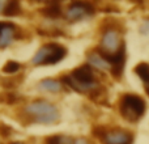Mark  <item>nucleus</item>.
Masks as SVG:
<instances>
[{
  "label": "nucleus",
  "mask_w": 149,
  "mask_h": 144,
  "mask_svg": "<svg viewBox=\"0 0 149 144\" xmlns=\"http://www.w3.org/2000/svg\"><path fill=\"white\" fill-rule=\"evenodd\" d=\"M60 82L70 87L71 89L80 93H88L89 94L95 87V77L93 73V70L89 64H82L80 67L74 68L67 76H63Z\"/></svg>",
  "instance_id": "nucleus-1"
},
{
  "label": "nucleus",
  "mask_w": 149,
  "mask_h": 144,
  "mask_svg": "<svg viewBox=\"0 0 149 144\" xmlns=\"http://www.w3.org/2000/svg\"><path fill=\"white\" fill-rule=\"evenodd\" d=\"M25 113L31 121L42 124H51L59 119V113L55 105L46 100H36L25 106Z\"/></svg>",
  "instance_id": "nucleus-2"
},
{
  "label": "nucleus",
  "mask_w": 149,
  "mask_h": 144,
  "mask_svg": "<svg viewBox=\"0 0 149 144\" xmlns=\"http://www.w3.org/2000/svg\"><path fill=\"white\" fill-rule=\"evenodd\" d=\"M145 110H147V103L140 96L126 93L119 98V113L127 122L135 123L140 121L145 114Z\"/></svg>",
  "instance_id": "nucleus-3"
},
{
  "label": "nucleus",
  "mask_w": 149,
  "mask_h": 144,
  "mask_svg": "<svg viewBox=\"0 0 149 144\" xmlns=\"http://www.w3.org/2000/svg\"><path fill=\"white\" fill-rule=\"evenodd\" d=\"M67 55V49L59 43H46L36 52L31 63L36 66H52L59 63Z\"/></svg>",
  "instance_id": "nucleus-4"
},
{
  "label": "nucleus",
  "mask_w": 149,
  "mask_h": 144,
  "mask_svg": "<svg viewBox=\"0 0 149 144\" xmlns=\"http://www.w3.org/2000/svg\"><path fill=\"white\" fill-rule=\"evenodd\" d=\"M92 134L102 144H132L134 135L130 131L120 129L107 130L103 126H94Z\"/></svg>",
  "instance_id": "nucleus-5"
},
{
  "label": "nucleus",
  "mask_w": 149,
  "mask_h": 144,
  "mask_svg": "<svg viewBox=\"0 0 149 144\" xmlns=\"http://www.w3.org/2000/svg\"><path fill=\"white\" fill-rule=\"evenodd\" d=\"M97 52L109 63L111 75H113L116 80L122 79V75H123V70H124V64H126V46H124V42H122L119 50L113 55L103 54V52H101L100 50H97Z\"/></svg>",
  "instance_id": "nucleus-6"
},
{
  "label": "nucleus",
  "mask_w": 149,
  "mask_h": 144,
  "mask_svg": "<svg viewBox=\"0 0 149 144\" xmlns=\"http://www.w3.org/2000/svg\"><path fill=\"white\" fill-rule=\"evenodd\" d=\"M120 45H122V42H120V38H119L118 29H115L114 26H109V28H106L103 30L101 45L97 50H100L103 54L113 55L119 50Z\"/></svg>",
  "instance_id": "nucleus-7"
},
{
  "label": "nucleus",
  "mask_w": 149,
  "mask_h": 144,
  "mask_svg": "<svg viewBox=\"0 0 149 144\" xmlns=\"http://www.w3.org/2000/svg\"><path fill=\"white\" fill-rule=\"evenodd\" d=\"M95 12L93 4L89 3H84V1H73L72 4L68 7L67 9V18L70 21H80L85 17L93 16Z\"/></svg>",
  "instance_id": "nucleus-8"
},
{
  "label": "nucleus",
  "mask_w": 149,
  "mask_h": 144,
  "mask_svg": "<svg viewBox=\"0 0 149 144\" xmlns=\"http://www.w3.org/2000/svg\"><path fill=\"white\" fill-rule=\"evenodd\" d=\"M17 28L12 22H0V47H5L16 38Z\"/></svg>",
  "instance_id": "nucleus-9"
},
{
  "label": "nucleus",
  "mask_w": 149,
  "mask_h": 144,
  "mask_svg": "<svg viewBox=\"0 0 149 144\" xmlns=\"http://www.w3.org/2000/svg\"><path fill=\"white\" fill-rule=\"evenodd\" d=\"M38 88L41 90L56 93V92H60V90L63 89V84L60 81H58V80H54V79H43L39 81Z\"/></svg>",
  "instance_id": "nucleus-10"
},
{
  "label": "nucleus",
  "mask_w": 149,
  "mask_h": 144,
  "mask_svg": "<svg viewBox=\"0 0 149 144\" xmlns=\"http://www.w3.org/2000/svg\"><path fill=\"white\" fill-rule=\"evenodd\" d=\"M39 12L49 18H58L62 16V9H60V4L56 1H49V4L45 8H42Z\"/></svg>",
  "instance_id": "nucleus-11"
},
{
  "label": "nucleus",
  "mask_w": 149,
  "mask_h": 144,
  "mask_svg": "<svg viewBox=\"0 0 149 144\" xmlns=\"http://www.w3.org/2000/svg\"><path fill=\"white\" fill-rule=\"evenodd\" d=\"M88 62H89L90 66H94V67L100 68V70H109L110 68L109 63L98 54L97 50H93V51H90L88 54Z\"/></svg>",
  "instance_id": "nucleus-12"
},
{
  "label": "nucleus",
  "mask_w": 149,
  "mask_h": 144,
  "mask_svg": "<svg viewBox=\"0 0 149 144\" xmlns=\"http://www.w3.org/2000/svg\"><path fill=\"white\" fill-rule=\"evenodd\" d=\"M134 72L145 82L147 85H149V63L141 62L134 68Z\"/></svg>",
  "instance_id": "nucleus-13"
},
{
  "label": "nucleus",
  "mask_w": 149,
  "mask_h": 144,
  "mask_svg": "<svg viewBox=\"0 0 149 144\" xmlns=\"http://www.w3.org/2000/svg\"><path fill=\"white\" fill-rule=\"evenodd\" d=\"M21 13V5L18 1H8L4 5V9H3V15L4 16H17Z\"/></svg>",
  "instance_id": "nucleus-14"
},
{
  "label": "nucleus",
  "mask_w": 149,
  "mask_h": 144,
  "mask_svg": "<svg viewBox=\"0 0 149 144\" xmlns=\"http://www.w3.org/2000/svg\"><path fill=\"white\" fill-rule=\"evenodd\" d=\"M46 144H73L74 140L70 136H65V135H51V136H47L45 140Z\"/></svg>",
  "instance_id": "nucleus-15"
},
{
  "label": "nucleus",
  "mask_w": 149,
  "mask_h": 144,
  "mask_svg": "<svg viewBox=\"0 0 149 144\" xmlns=\"http://www.w3.org/2000/svg\"><path fill=\"white\" fill-rule=\"evenodd\" d=\"M21 64L18 62H15V60H8L7 63L3 67V72L4 73H16L17 71H20Z\"/></svg>",
  "instance_id": "nucleus-16"
},
{
  "label": "nucleus",
  "mask_w": 149,
  "mask_h": 144,
  "mask_svg": "<svg viewBox=\"0 0 149 144\" xmlns=\"http://www.w3.org/2000/svg\"><path fill=\"white\" fill-rule=\"evenodd\" d=\"M3 98H0V101L3 102H7V103H15L17 101H20V96L15 94V93H5V94H1Z\"/></svg>",
  "instance_id": "nucleus-17"
},
{
  "label": "nucleus",
  "mask_w": 149,
  "mask_h": 144,
  "mask_svg": "<svg viewBox=\"0 0 149 144\" xmlns=\"http://www.w3.org/2000/svg\"><path fill=\"white\" fill-rule=\"evenodd\" d=\"M140 33L144 34V36H148L149 34V18H147V20L143 21V24L140 25Z\"/></svg>",
  "instance_id": "nucleus-18"
},
{
  "label": "nucleus",
  "mask_w": 149,
  "mask_h": 144,
  "mask_svg": "<svg viewBox=\"0 0 149 144\" xmlns=\"http://www.w3.org/2000/svg\"><path fill=\"white\" fill-rule=\"evenodd\" d=\"M0 134L7 138L12 134V129H10L9 126H7V124H0Z\"/></svg>",
  "instance_id": "nucleus-19"
},
{
  "label": "nucleus",
  "mask_w": 149,
  "mask_h": 144,
  "mask_svg": "<svg viewBox=\"0 0 149 144\" xmlns=\"http://www.w3.org/2000/svg\"><path fill=\"white\" fill-rule=\"evenodd\" d=\"M73 144H88V142L85 139H77V140H74Z\"/></svg>",
  "instance_id": "nucleus-20"
},
{
  "label": "nucleus",
  "mask_w": 149,
  "mask_h": 144,
  "mask_svg": "<svg viewBox=\"0 0 149 144\" xmlns=\"http://www.w3.org/2000/svg\"><path fill=\"white\" fill-rule=\"evenodd\" d=\"M4 5H5V1H0V12H3V9H4Z\"/></svg>",
  "instance_id": "nucleus-21"
},
{
  "label": "nucleus",
  "mask_w": 149,
  "mask_h": 144,
  "mask_svg": "<svg viewBox=\"0 0 149 144\" xmlns=\"http://www.w3.org/2000/svg\"><path fill=\"white\" fill-rule=\"evenodd\" d=\"M145 92H147V94L149 96V85H147V87H145Z\"/></svg>",
  "instance_id": "nucleus-22"
},
{
  "label": "nucleus",
  "mask_w": 149,
  "mask_h": 144,
  "mask_svg": "<svg viewBox=\"0 0 149 144\" xmlns=\"http://www.w3.org/2000/svg\"><path fill=\"white\" fill-rule=\"evenodd\" d=\"M10 144H22V143H20V142H15V143H10Z\"/></svg>",
  "instance_id": "nucleus-23"
}]
</instances>
